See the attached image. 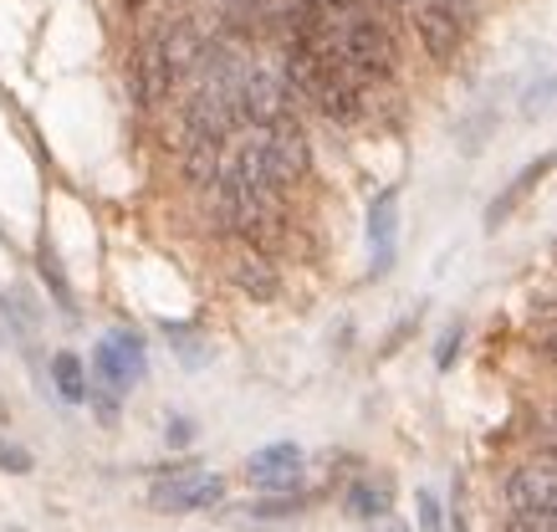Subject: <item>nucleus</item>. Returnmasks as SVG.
<instances>
[{"instance_id": "f257e3e1", "label": "nucleus", "mask_w": 557, "mask_h": 532, "mask_svg": "<svg viewBox=\"0 0 557 532\" xmlns=\"http://www.w3.org/2000/svg\"><path fill=\"white\" fill-rule=\"evenodd\" d=\"M205 52V36L189 26V21H170L138 41L134 62H128V87H134V103L138 108H159L174 92L180 77L195 72Z\"/></svg>"}, {"instance_id": "f03ea898", "label": "nucleus", "mask_w": 557, "mask_h": 532, "mask_svg": "<svg viewBox=\"0 0 557 532\" xmlns=\"http://www.w3.org/2000/svg\"><path fill=\"white\" fill-rule=\"evenodd\" d=\"M338 57L343 67L363 83V77H388L394 62H399V47H394L379 11H358V16L338 21Z\"/></svg>"}, {"instance_id": "7ed1b4c3", "label": "nucleus", "mask_w": 557, "mask_h": 532, "mask_svg": "<svg viewBox=\"0 0 557 532\" xmlns=\"http://www.w3.org/2000/svg\"><path fill=\"white\" fill-rule=\"evenodd\" d=\"M144 374H149V359H144L138 333L113 327L98 344V354H92V395H102V415H113V399L128 395Z\"/></svg>"}, {"instance_id": "20e7f679", "label": "nucleus", "mask_w": 557, "mask_h": 532, "mask_svg": "<svg viewBox=\"0 0 557 532\" xmlns=\"http://www.w3.org/2000/svg\"><path fill=\"white\" fill-rule=\"evenodd\" d=\"M236 98H240V128H256V134H267L276 123L297 119V113H292L287 77H276V72H267V67H246Z\"/></svg>"}, {"instance_id": "39448f33", "label": "nucleus", "mask_w": 557, "mask_h": 532, "mask_svg": "<svg viewBox=\"0 0 557 532\" xmlns=\"http://www.w3.org/2000/svg\"><path fill=\"white\" fill-rule=\"evenodd\" d=\"M256 149H261V164H267V180L282 195H287L297 180L307 174V134H302V123L287 119V123H276V128H267V134H256Z\"/></svg>"}, {"instance_id": "423d86ee", "label": "nucleus", "mask_w": 557, "mask_h": 532, "mask_svg": "<svg viewBox=\"0 0 557 532\" xmlns=\"http://www.w3.org/2000/svg\"><path fill=\"white\" fill-rule=\"evenodd\" d=\"M225 497V481L215 477V471H174V477L153 481V512H205V507H215V502Z\"/></svg>"}, {"instance_id": "0eeeda50", "label": "nucleus", "mask_w": 557, "mask_h": 532, "mask_svg": "<svg viewBox=\"0 0 557 532\" xmlns=\"http://www.w3.org/2000/svg\"><path fill=\"white\" fill-rule=\"evenodd\" d=\"M414 32H420L424 52L435 57V62H456L460 41H466V16L450 11L445 0H420L414 5Z\"/></svg>"}, {"instance_id": "6e6552de", "label": "nucleus", "mask_w": 557, "mask_h": 532, "mask_svg": "<svg viewBox=\"0 0 557 532\" xmlns=\"http://www.w3.org/2000/svg\"><path fill=\"white\" fill-rule=\"evenodd\" d=\"M246 481L261 486V492H297V481H302V450L292 446V441L261 446L246 461Z\"/></svg>"}, {"instance_id": "1a4fd4ad", "label": "nucleus", "mask_w": 557, "mask_h": 532, "mask_svg": "<svg viewBox=\"0 0 557 532\" xmlns=\"http://www.w3.org/2000/svg\"><path fill=\"white\" fill-rule=\"evenodd\" d=\"M507 507H557V461L553 466H517L507 477Z\"/></svg>"}, {"instance_id": "9d476101", "label": "nucleus", "mask_w": 557, "mask_h": 532, "mask_svg": "<svg viewBox=\"0 0 557 532\" xmlns=\"http://www.w3.org/2000/svg\"><path fill=\"white\" fill-rule=\"evenodd\" d=\"M318 113L333 123H358L363 119V83L348 67H338L327 77V87L318 92Z\"/></svg>"}, {"instance_id": "9b49d317", "label": "nucleus", "mask_w": 557, "mask_h": 532, "mask_svg": "<svg viewBox=\"0 0 557 532\" xmlns=\"http://www.w3.org/2000/svg\"><path fill=\"white\" fill-rule=\"evenodd\" d=\"M231 282H236L246 297H256V302H271V297L282 293V276H276V267H271V257L261 246H251V251H240V257L231 261Z\"/></svg>"}, {"instance_id": "f8f14e48", "label": "nucleus", "mask_w": 557, "mask_h": 532, "mask_svg": "<svg viewBox=\"0 0 557 532\" xmlns=\"http://www.w3.org/2000/svg\"><path fill=\"white\" fill-rule=\"evenodd\" d=\"M553 170H557V154H542V159H532V164H527V170L517 174V180H511V185L502 189V195H496V200H491V206H486V231H496V225L507 221L511 210L522 206L527 195H532V189H537V185H542V180H547V174H553Z\"/></svg>"}, {"instance_id": "ddd939ff", "label": "nucleus", "mask_w": 557, "mask_h": 532, "mask_svg": "<svg viewBox=\"0 0 557 532\" xmlns=\"http://www.w3.org/2000/svg\"><path fill=\"white\" fill-rule=\"evenodd\" d=\"M343 507H348V517H358V522H373V517H384L388 507H394V486H388V481H373V477L354 481Z\"/></svg>"}, {"instance_id": "4468645a", "label": "nucleus", "mask_w": 557, "mask_h": 532, "mask_svg": "<svg viewBox=\"0 0 557 532\" xmlns=\"http://www.w3.org/2000/svg\"><path fill=\"white\" fill-rule=\"evenodd\" d=\"M51 384H57V395L67 399V405H83V399H92V384H87L83 359H77V354H67V348L51 359Z\"/></svg>"}, {"instance_id": "2eb2a0df", "label": "nucleus", "mask_w": 557, "mask_h": 532, "mask_svg": "<svg viewBox=\"0 0 557 532\" xmlns=\"http://www.w3.org/2000/svg\"><path fill=\"white\" fill-rule=\"evenodd\" d=\"M394 206H399V195H394V189H384V195L373 200V210H369V240H373V257H379V267H384L388 251H394Z\"/></svg>"}, {"instance_id": "dca6fc26", "label": "nucleus", "mask_w": 557, "mask_h": 532, "mask_svg": "<svg viewBox=\"0 0 557 532\" xmlns=\"http://www.w3.org/2000/svg\"><path fill=\"white\" fill-rule=\"evenodd\" d=\"M36 267H41V276H47L51 297H57V302H62L67 312H77V297H72L67 276H62V267H57V251H51V240H47V236H41V246H36Z\"/></svg>"}, {"instance_id": "f3484780", "label": "nucleus", "mask_w": 557, "mask_h": 532, "mask_svg": "<svg viewBox=\"0 0 557 532\" xmlns=\"http://www.w3.org/2000/svg\"><path fill=\"white\" fill-rule=\"evenodd\" d=\"M307 502L297 497V492H271L267 502H251V507H246V512L251 517H261V522H282V517H297L302 512Z\"/></svg>"}, {"instance_id": "a211bd4d", "label": "nucleus", "mask_w": 557, "mask_h": 532, "mask_svg": "<svg viewBox=\"0 0 557 532\" xmlns=\"http://www.w3.org/2000/svg\"><path fill=\"white\" fill-rule=\"evenodd\" d=\"M507 532H557V507H517L507 512Z\"/></svg>"}, {"instance_id": "6ab92c4d", "label": "nucleus", "mask_w": 557, "mask_h": 532, "mask_svg": "<svg viewBox=\"0 0 557 532\" xmlns=\"http://www.w3.org/2000/svg\"><path fill=\"white\" fill-rule=\"evenodd\" d=\"M36 466V456L26 446H16V441H5V435H0V471H5V477H26V471H32Z\"/></svg>"}, {"instance_id": "aec40b11", "label": "nucleus", "mask_w": 557, "mask_h": 532, "mask_svg": "<svg viewBox=\"0 0 557 532\" xmlns=\"http://www.w3.org/2000/svg\"><path fill=\"white\" fill-rule=\"evenodd\" d=\"M547 108H557V77H553V83H542V87H532V92H527L522 113H527V119H537V113H547Z\"/></svg>"}, {"instance_id": "412c9836", "label": "nucleus", "mask_w": 557, "mask_h": 532, "mask_svg": "<svg viewBox=\"0 0 557 532\" xmlns=\"http://www.w3.org/2000/svg\"><path fill=\"white\" fill-rule=\"evenodd\" d=\"M456 344H460V323H450V327H445V338H440V348H435V363H440V369H450V359H456Z\"/></svg>"}, {"instance_id": "4be33fe9", "label": "nucleus", "mask_w": 557, "mask_h": 532, "mask_svg": "<svg viewBox=\"0 0 557 532\" xmlns=\"http://www.w3.org/2000/svg\"><path fill=\"white\" fill-rule=\"evenodd\" d=\"M537 446H542V456H547V461H557V415H547V420H542Z\"/></svg>"}, {"instance_id": "5701e85b", "label": "nucleus", "mask_w": 557, "mask_h": 532, "mask_svg": "<svg viewBox=\"0 0 557 532\" xmlns=\"http://www.w3.org/2000/svg\"><path fill=\"white\" fill-rule=\"evenodd\" d=\"M414 502H420V522H424V532H440V502L430 497V492H420Z\"/></svg>"}, {"instance_id": "b1692460", "label": "nucleus", "mask_w": 557, "mask_h": 532, "mask_svg": "<svg viewBox=\"0 0 557 532\" xmlns=\"http://www.w3.org/2000/svg\"><path fill=\"white\" fill-rule=\"evenodd\" d=\"M189 430H195L189 420H170V441L174 446H189Z\"/></svg>"}, {"instance_id": "393cba45", "label": "nucleus", "mask_w": 557, "mask_h": 532, "mask_svg": "<svg viewBox=\"0 0 557 532\" xmlns=\"http://www.w3.org/2000/svg\"><path fill=\"white\" fill-rule=\"evenodd\" d=\"M537 348H542V359H547V363H557V333H542Z\"/></svg>"}, {"instance_id": "a878e982", "label": "nucleus", "mask_w": 557, "mask_h": 532, "mask_svg": "<svg viewBox=\"0 0 557 532\" xmlns=\"http://www.w3.org/2000/svg\"><path fill=\"white\" fill-rule=\"evenodd\" d=\"M123 5H128V11H144V5H149V0H123Z\"/></svg>"}, {"instance_id": "bb28decb", "label": "nucleus", "mask_w": 557, "mask_h": 532, "mask_svg": "<svg viewBox=\"0 0 557 532\" xmlns=\"http://www.w3.org/2000/svg\"><path fill=\"white\" fill-rule=\"evenodd\" d=\"M5 532H26V528H5Z\"/></svg>"}]
</instances>
